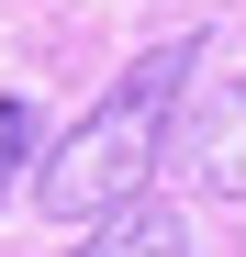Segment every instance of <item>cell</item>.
I'll use <instances>...</instances> for the list:
<instances>
[{"mask_svg": "<svg viewBox=\"0 0 246 257\" xmlns=\"http://www.w3.org/2000/svg\"><path fill=\"white\" fill-rule=\"evenodd\" d=\"M168 157H179L213 201H246V78H235V90H213V101L179 123V146H168Z\"/></svg>", "mask_w": 246, "mask_h": 257, "instance_id": "2", "label": "cell"}, {"mask_svg": "<svg viewBox=\"0 0 246 257\" xmlns=\"http://www.w3.org/2000/svg\"><path fill=\"white\" fill-rule=\"evenodd\" d=\"M190 67H201V34H168V45H146L135 67L112 78V90L67 123V135L45 146V168H34V201L56 212V224H112V212H135L146 179H157V157H168L179 135V90H190Z\"/></svg>", "mask_w": 246, "mask_h": 257, "instance_id": "1", "label": "cell"}, {"mask_svg": "<svg viewBox=\"0 0 246 257\" xmlns=\"http://www.w3.org/2000/svg\"><path fill=\"white\" fill-rule=\"evenodd\" d=\"M34 168H45V146H34V101H12V90H0V201H12Z\"/></svg>", "mask_w": 246, "mask_h": 257, "instance_id": "4", "label": "cell"}, {"mask_svg": "<svg viewBox=\"0 0 246 257\" xmlns=\"http://www.w3.org/2000/svg\"><path fill=\"white\" fill-rule=\"evenodd\" d=\"M67 257H190V224L168 201H135V212H112V224H90V246H67Z\"/></svg>", "mask_w": 246, "mask_h": 257, "instance_id": "3", "label": "cell"}]
</instances>
